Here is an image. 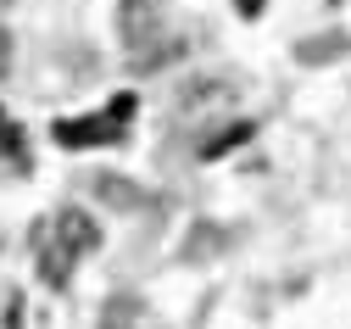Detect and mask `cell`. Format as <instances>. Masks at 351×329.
Here are the masks:
<instances>
[{"mask_svg":"<svg viewBox=\"0 0 351 329\" xmlns=\"http://www.w3.org/2000/svg\"><path fill=\"white\" fill-rule=\"evenodd\" d=\"M128 117H134V95H112L106 112H90V117H56V146L67 151H84V146H117L128 134Z\"/></svg>","mask_w":351,"mask_h":329,"instance_id":"6da1fadb","label":"cell"},{"mask_svg":"<svg viewBox=\"0 0 351 329\" xmlns=\"http://www.w3.org/2000/svg\"><path fill=\"white\" fill-rule=\"evenodd\" d=\"M45 229H51V240H56V251H62L67 262H84V257L101 251V223L84 212V207H62Z\"/></svg>","mask_w":351,"mask_h":329,"instance_id":"7a4b0ae2","label":"cell"},{"mask_svg":"<svg viewBox=\"0 0 351 329\" xmlns=\"http://www.w3.org/2000/svg\"><path fill=\"white\" fill-rule=\"evenodd\" d=\"M117 39H123V51H134L145 56L151 45L162 39V6L156 0H117Z\"/></svg>","mask_w":351,"mask_h":329,"instance_id":"3957f363","label":"cell"},{"mask_svg":"<svg viewBox=\"0 0 351 329\" xmlns=\"http://www.w3.org/2000/svg\"><path fill=\"white\" fill-rule=\"evenodd\" d=\"M346 51H351V34H346V28H324V34H306L290 56H295L301 67H329V62H340Z\"/></svg>","mask_w":351,"mask_h":329,"instance_id":"277c9868","label":"cell"},{"mask_svg":"<svg viewBox=\"0 0 351 329\" xmlns=\"http://www.w3.org/2000/svg\"><path fill=\"white\" fill-rule=\"evenodd\" d=\"M95 196L112 207V212H140V207H151V196L140 190L134 179H117V173H95Z\"/></svg>","mask_w":351,"mask_h":329,"instance_id":"5b68a950","label":"cell"},{"mask_svg":"<svg viewBox=\"0 0 351 329\" xmlns=\"http://www.w3.org/2000/svg\"><path fill=\"white\" fill-rule=\"evenodd\" d=\"M223 251V229H212L206 218L190 229V240H184V251H179V262H206V257H217Z\"/></svg>","mask_w":351,"mask_h":329,"instance_id":"8992f818","label":"cell"},{"mask_svg":"<svg viewBox=\"0 0 351 329\" xmlns=\"http://www.w3.org/2000/svg\"><path fill=\"white\" fill-rule=\"evenodd\" d=\"M39 273H45V285H67V279H73V262L56 251V240H51V229H39Z\"/></svg>","mask_w":351,"mask_h":329,"instance_id":"52a82bcc","label":"cell"},{"mask_svg":"<svg viewBox=\"0 0 351 329\" xmlns=\"http://www.w3.org/2000/svg\"><path fill=\"white\" fill-rule=\"evenodd\" d=\"M106 307H112V313H106V329H134V318H140V296H112Z\"/></svg>","mask_w":351,"mask_h":329,"instance_id":"ba28073f","label":"cell"},{"mask_svg":"<svg viewBox=\"0 0 351 329\" xmlns=\"http://www.w3.org/2000/svg\"><path fill=\"white\" fill-rule=\"evenodd\" d=\"M240 139H251V123H229V134H223V139H206L201 151H206V157H223L229 146H240Z\"/></svg>","mask_w":351,"mask_h":329,"instance_id":"9c48e42d","label":"cell"},{"mask_svg":"<svg viewBox=\"0 0 351 329\" xmlns=\"http://www.w3.org/2000/svg\"><path fill=\"white\" fill-rule=\"evenodd\" d=\"M6 73H12V34L0 23V84H6Z\"/></svg>","mask_w":351,"mask_h":329,"instance_id":"30bf717a","label":"cell"},{"mask_svg":"<svg viewBox=\"0 0 351 329\" xmlns=\"http://www.w3.org/2000/svg\"><path fill=\"white\" fill-rule=\"evenodd\" d=\"M234 12H240V17H245V23H256V17H262V12H268V0H234Z\"/></svg>","mask_w":351,"mask_h":329,"instance_id":"8fae6325","label":"cell"},{"mask_svg":"<svg viewBox=\"0 0 351 329\" xmlns=\"http://www.w3.org/2000/svg\"><path fill=\"white\" fill-rule=\"evenodd\" d=\"M6 6H12V0H0V12H6Z\"/></svg>","mask_w":351,"mask_h":329,"instance_id":"7c38bea8","label":"cell"}]
</instances>
